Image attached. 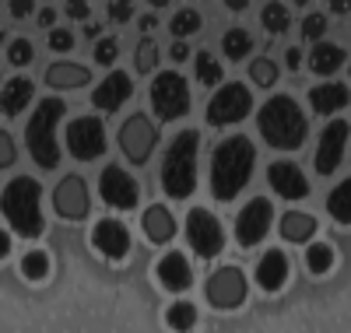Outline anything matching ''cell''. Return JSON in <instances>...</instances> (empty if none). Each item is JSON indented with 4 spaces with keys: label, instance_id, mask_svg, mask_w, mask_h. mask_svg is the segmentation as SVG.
<instances>
[{
    "label": "cell",
    "instance_id": "obj_17",
    "mask_svg": "<svg viewBox=\"0 0 351 333\" xmlns=\"http://www.w3.org/2000/svg\"><path fill=\"white\" fill-rule=\"evenodd\" d=\"M92 242H95V249L106 253L109 260H123L130 253V232L116 218H102L92 232Z\"/></svg>",
    "mask_w": 351,
    "mask_h": 333
},
{
    "label": "cell",
    "instance_id": "obj_3",
    "mask_svg": "<svg viewBox=\"0 0 351 333\" xmlns=\"http://www.w3.org/2000/svg\"><path fill=\"white\" fill-rule=\"evenodd\" d=\"M197 151H200V134L183 130L176 137L162 158V190L172 200H186L197 186Z\"/></svg>",
    "mask_w": 351,
    "mask_h": 333
},
{
    "label": "cell",
    "instance_id": "obj_21",
    "mask_svg": "<svg viewBox=\"0 0 351 333\" xmlns=\"http://www.w3.org/2000/svg\"><path fill=\"white\" fill-rule=\"evenodd\" d=\"M141 228H144V235H148V242H158V246H165V242L176 235V218L169 214V207L155 204V207H148V210L141 214Z\"/></svg>",
    "mask_w": 351,
    "mask_h": 333
},
{
    "label": "cell",
    "instance_id": "obj_7",
    "mask_svg": "<svg viewBox=\"0 0 351 333\" xmlns=\"http://www.w3.org/2000/svg\"><path fill=\"white\" fill-rule=\"evenodd\" d=\"M253 112V95L250 88L232 81V84H221L218 95L208 102V123L211 127H228V123H239Z\"/></svg>",
    "mask_w": 351,
    "mask_h": 333
},
{
    "label": "cell",
    "instance_id": "obj_34",
    "mask_svg": "<svg viewBox=\"0 0 351 333\" xmlns=\"http://www.w3.org/2000/svg\"><path fill=\"white\" fill-rule=\"evenodd\" d=\"M21 274H25L28 281H46V274H49V256H46V253H28V256L21 260Z\"/></svg>",
    "mask_w": 351,
    "mask_h": 333
},
{
    "label": "cell",
    "instance_id": "obj_46",
    "mask_svg": "<svg viewBox=\"0 0 351 333\" xmlns=\"http://www.w3.org/2000/svg\"><path fill=\"white\" fill-rule=\"evenodd\" d=\"M330 11H334V14H348V11H351V0H334Z\"/></svg>",
    "mask_w": 351,
    "mask_h": 333
},
{
    "label": "cell",
    "instance_id": "obj_27",
    "mask_svg": "<svg viewBox=\"0 0 351 333\" xmlns=\"http://www.w3.org/2000/svg\"><path fill=\"white\" fill-rule=\"evenodd\" d=\"M327 210L330 218L341 221V225H351V179H344V183H337L327 197Z\"/></svg>",
    "mask_w": 351,
    "mask_h": 333
},
{
    "label": "cell",
    "instance_id": "obj_32",
    "mask_svg": "<svg viewBox=\"0 0 351 333\" xmlns=\"http://www.w3.org/2000/svg\"><path fill=\"white\" fill-rule=\"evenodd\" d=\"M197 81H200V84H221V64H218L208 49L197 53Z\"/></svg>",
    "mask_w": 351,
    "mask_h": 333
},
{
    "label": "cell",
    "instance_id": "obj_19",
    "mask_svg": "<svg viewBox=\"0 0 351 333\" xmlns=\"http://www.w3.org/2000/svg\"><path fill=\"white\" fill-rule=\"evenodd\" d=\"M288 274H291V267H288V256H285L281 249H271L267 256L256 263V284H260L263 291H271V295L285 288Z\"/></svg>",
    "mask_w": 351,
    "mask_h": 333
},
{
    "label": "cell",
    "instance_id": "obj_16",
    "mask_svg": "<svg viewBox=\"0 0 351 333\" xmlns=\"http://www.w3.org/2000/svg\"><path fill=\"white\" fill-rule=\"evenodd\" d=\"M344 144H348V123H344V119H334V123H327V130L319 134V144H316V172H319V175H330V172L341 165Z\"/></svg>",
    "mask_w": 351,
    "mask_h": 333
},
{
    "label": "cell",
    "instance_id": "obj_40",
    "mask_svg": "<svg viewBox=\"0 0 351 333\" xmlns=\"http://www.w3.org/2000/svg\"><path fill=\"white\" fill-rule=\"evenodd\" d=\"M74 46V36L67 32V28H53L49 32V49H56V53H67Z\"/></svg>",
    "mask_w": 351,
    "mask_h": 333
},
{
    "label": "cell",
    "instance_id": "obj_10",
    "mask_svg": "<svg viewBox=\"0 0 351 333\" xmlns=\"http://www.w3.org/2000/svg\"><path fill=\"white\" fill-rule=\"evenodd\" d=\"M67 151L77 162L102 158V151H106V127H102V119H95V116L74 119V123L67 127Z\"/></svg>",
    "mask_w": 351,
    "mask_h": 333
},
{
    "label": "cell",
    "instance_id": "obj_36",
    "mask_svg": "<svg viewBox=\"0 0 351 333\" xmlns=\"http://www.w3.org/2000/svg\"><path fill=\"white\" fill-rule=\"evenodd\" d=\"M250 81L260 84V88H271L278 81V67L271 64V60H253L250 64Z\"/></svg>",
    "mask_w": 351,
    "mask_h": 333
},
{
    "label": "cell",
    "instance_id": "obj_22",
    "mask_svg": "<svg viewBox=\"0 0 351 333\" xmlns=\"http://www.w3.org/2000/svg\"><path fill=\"white\" fill-rule=\"evenodd\" d=\"M46 84L49 88H64V92H74V88L92 84V71L81 64H53L46 71Z\"/></svg>",
    "mask_w": 351,
    "mask_h": 333
},
{
    "label": "cell",
    "instance_id": "obj_18",
    "mask_svg": "<svg viewBox=\"0 0 351 333\" xmlns=\"http://www.w3.org/2000/svg\"><path fill=\"white\" fill-rule=\"evenodd\" d=\"M130 92H134V81H130V74H123V71H112L95 92H92V106L95 109H106V112H112V109H120L127 99H130Z\"/></svg>",
    "mask_w": 351,
    "mask_h": 333
},
{
    "label": "cell",
    "instance_id": "obj_38",
    "mask_svg": "<svg viewBox=\"0 0 351 333\" xmlns=\"http://www.w3.org/2000/svg\"><path fill=\"white\" fill-rule=\"evenodd\" d=\"M327 32V18L324 14H306V21H302V36L309 39V42H319V36Z\"/></svg>",
    "mask_w": 351,
    "mask_h": 333
},
{
    "label": "cell",
    "instance_id": "obj_1",
    "mask_svg": "<svg viewBox=\"0 0 351 333\" xmlns=\"http://www.w3.org/2000/svg\"><path fill=\"white\" fill-rule=\"evenodd\" d=\"M253 162H256V147L250 137H228L215 147L211 155V193L215 200L228 204L253 175Z\"/></svg>",
    "mask_w": 351,
    "mask_h": 333
},
{
    "label": "cell",
    "instance_id": "obj_28",
    "mask_svg": "<svg viewBox=\"0 0 351 333\" xmlns=\"http://www.w3.org/2000/svg\"><path fill=\"white\" fill-rule=\"evenodd\" d=\"M221 49H225L228 60H243L253 49V36L243 32V28H232V32H225V39H221Z\"/></svg>",
    "mask_w": 351,
    "mask_h": 333
},
{
    "label": "cell",
    "instance_id": "obj_45",
    "mask_svg": "<svg viewBox=\"0 0 351 333\" xmlns=\"http://www.w3.org/2000/svg\"><path fill=\"white\" fill-rule=\"evenodd\" d=\"M8 253H11V238H8V232H4V228H0V260H4Z\"/></svg>",
    "mask_w": 351,
    "mask_h": 333
},
{
    "label": "cell",
    "instance_id": "obj_11",
    "mask_svg": "<svg viewBox=\"0 0 351 333\" xmlns=\"http://www.w3.org/2000/svg\"><path fill=\"white\" fill-rule=\"evenodd\" d=\"M246 298V278L239 267H221L208 281V301L215 309H236Z\"/></svg>",
    "mask_w": 351,
    "mask_h": 333
},
{
    "label": "cell",
    "instance_id": "obj_13",
    "mask_svg": "<svg viewBox=\"0 0 351 333\" xmlns=\"http://www.w3.org/2000/svg\"><path fill=\"white\" fill-rule=\"evenodd\" d=\"M271 221H274L271 200H250L239 210V218H236V238H239V246H256V242L271 232Z\"/></svg>",
    "mask_w": 351,
    "mask_h": 333
},
{
    "label": "cell",
    "instance_id": "obj_31",
    "mask_svg": "<svg viewBox=\"0 0 351 333\" xmlns=\"http://www.w3.org/2000/svg\"><path fill=\"white\" fill-rule=\"evenodd\" d=\"M260 18H263V28H267L271 36L288 32V21H291V14H288V8H285V4H267Z\"/></svg>",
    "mask_w": 351,
    "mask_h": 333
},
{
    "label": "cell",
    "instance_id": "obj_6",
    "mask_svg": "<svg viewBox=\"0 0 351 333\" xmlns=\"http://www.w3.org/2000/svg\"><path fill=\"white\" fill-rule=\"evenodd\" d=\"M152 109L162 123H172V119H180L190 112V88L186 81L176 74V71H165L155 77L152 84Z\"/></svg>",
    "mask_w": 351,
    "mask_h": 333
},
{
    "label": "cell",
    "instance_id": "obj_42",
    "mask_svg": "<svg viewBox=\"0 0 351 333\" xmlns=\"http://www.w3.org/2000/svg\"><path fill=\"white\" fill-rule=\"evenodd\" d=\"M130 14H134L130 4H109V18H112V21H127Z\"/></svg>",
    "mask_w": 351,
    "mask_h": 333
},
{
    "label": "cell",
    "instance_id": "obj_50",
    "mask_svg": "<svg viewBox=\"0 0 351 333\" xmlns=\"http://www.w3.org/2000/svg\"><path fill=\"white\" fill-rule=\"evenodd\" d=\"M155 21H158L155 14H144V18H141V28H144V32H148V28H155Z\"/></svg>",
    "mask_w": 351,
    "mask_h": 333
},
{
    "label": "cell",
    "instance_id": "obj_14",
    "mask_svg": "<svg viewBox=\"0 0 351 333\" xmlns=\"http://www.w3.org/2000/svg\"><path fill=\"white\" fill-rule=\"evenodd\" d=\"M53 207L56 214L67 218V221H81L88 218V186L81 175H64L53 190Z\"/></svg>",
    "mask_w": 351,
    "mask_h": 333
},
{
    "label": "cell",
    "instance_id": "obj_35",
    "mask_svg": "<svg viewBox=\"0 0 351 333\" xmlns=\"http://www.w3.org/2000/svg\"><path fill=\"white\" fill-rule=\"evenodd\" d=\"M134 64H137V71H141V74L155 71V67H158V42H155V39H144V42L137 46Z\"/></svg>",
    "mask_w": 351,
    "mask_h": 333
},
{
    "label": "cell",
    "instance_id": "obj_12",
    "mask_svg": "<svg viewBox=\"0 0 351 333\" xmlns=\"http://www.w3.org/2000/svg\"><path fill=\"white\" fill-rule=\"evenodd\" d=\"M99 193H102V200H106L109 207H116V210H134V207H137V197H141V190H137V183H134V175H127L120 165L102 169Z\"/></svg>",
    "mask_w": 351,
    "mask_h": 333
},
{
    "label": "cell",
    "instance_id": "obj_47",
    "mask_svg": "<svg viewBox=\"0 0 351 333\" xmlns=\"http://www.w3.org/2000/svg\"><path fill=\"white\" fill-rule=\"evenodd\" d=\"M53 21H56V11L53 8H43L39 11V25H53Z\"/></svg>",
    "mask_w": 351,
    "mask_h": 333
},
{
    "label": "cell",
    "instance_id": "obj_52",
    "mask_svg": "<svg viewBox=\"0 0 351 333\" xmlns=\"http://www.w3.org/2000/svg\"><path fill=\"white\" fill-rule=\"evenodd\" d=\"M0 42H4V32H0Z\"/></svg>",
    "mask_w": 351,
    "mask_h": 333
},
{
    "label": "cell",
    "instance_id": "obj_26",
    "mask_svg": "<svg viewBox=\"0 0 351 333\" xmlns=\"http://www.w3.org/2000/svg\"><path fill=\"white\" fill-rule=\"evenodd\" d=\"M281 235L288 242H309L316 235V218L302 214V210H288V214L281 218Z\"/></svg>",
    "mask_w": 351,
    "mask_h": 333
},
{
    "label": "cell",
    "instance_id": "obj_39",
    "mask_svg": "<svg viewBox=\"0 0 351 333\" xmlns=\"http://www.w3.org/2000/svg\"><path fill=\"white\" fill-rule=\"evenodd\" d=\"M116 53H120V42H116V39H102V42L95 46V64L112 67V64H116Z\"/></svg>",
    "mask_w": 351,
    "mask_h": 333
},
{
    "label": "cell",
    "instance_id": "obj_29",
    "mask_svg": "<svg viewBox=\"0 0 351 333\" xmlns=\"http://www.w3.org/2000/svg\"><path fill=\"white\" fill-rule=\"evenodd\" d=\"M165 323L172 330H193L197 326V306L193 301H176V306L165 312Z\"/></svg>",
    "mask_w": 351,
    "mask_h": 333
},
{
    "label": "cell",
    "instance_id": "obj_4",
    "mask_svg": "<svg viewBox=\"0 0 351 333\" xmlns=\"http://www.w3.org/2000/svg\"><path fill=\"white\" fill-rule=\"evenodd\" d=\"M39 197H43L39 183H36V179H28V175L11 179V183L4 186V197H0V210H4L8 225H11L18 235H25V238L43 235V225H46V221H43Z\"/></svg>",
    "mask_w": 351,
    "mask_h": 333
},
{
    "label": "cell",
    "instance_id": "obj_43",
    "mask_svg": "<svg viewBox=\"0 0 351 333\" xmlns=\"http://www.w3.org/2000/svg\"><path fill=\"white\" fill-rule=\"evenodd\" d=\"M172 60H176V64H183V60H190V46L176 39V42H172Z\"/></svg>",
    "mask_w": 351,
    "mask_h": 333
},
{
    "label": "cell",
    "instance_id": "obj_20",
    "mask_svg": "<svg viewBox=\"0 0 351 333\" xmlns=\"http://www.w3.org/2000/svg\"><path fill=\"white\" fill-rule=\"evenodd\" d=\"M158 281L165 291H186L193 284V270L183 253H169L158 260Z\"/></svg>",
    "mask_w": 351,
    "mask_h": 333
},
{
    "label": "cell",
    "instance_id": "obj_2",
    "mask_svg": "<svg viewBox=\"0 0 351 333\" xmlns=\"http://www.w3.org/2000/svg\"><path fill=\"white\" fill-rule=\"evenodd\" d=\"M256 123H260L263 140L278 151H299L306 144V116H302L299 102L288 99V95H274L260 109Z\"/></svg>",
    "mask_w": 351,
    "mask_h": 333
},
{
    "label": "cell",
    "instance_id": "obj_44",
    "mask_svg": "<svg viewBox=\"0 0 351 333\" xmlns=\"http://www.w3.org/2000/svg\"><path fill=\"white\" fill-rule=\"evenodd\" d=\"M88 14H92V11H88V4H67V18H74V21H84Z\"/></svg>",
    "mask_w": 351,
    "mask_h": 333
},
{
    "label": "cell",
    "instance_id": "obj_49",
    "mask_svg": "<svg viewBox=\"0 0 351 333\" xmlns=\"http://www.w3.org/2000/svg\"><path fill=\"white\" fill-rule=\"evenodd\" d=\"M285 56H288V71H295V67H299V56H302V53H299V49H288Z\"/></svg>",
    "mask_w": 351,
    "mask_h": 333
},
{
    "label": "cell",
    "instance_id": "obj_25",
    "mask_svg": "<svg viewBox=\"0 0 351 333\" xmlns=\"http://www.w3.org/2000/svg\"><path fill=\"white\" fill-rule=\"evenodd\" d=\"M344 56L348 53L334 42H316L313 53H309V67H313V74H334L344 64Z\"/></svg>",
    "mask_w": 351,
    "mask_h": 333
},
{
    "label": "cell",
    "instance_id": "obj_24",
    "mask_svg": "<svg viewBox=\"0 0 351 333\" xmlns=\"http://www.w3.org/2000/svg\"><path fill=\"white\" fill-rule=\"evenodd\" d=\"M344 102H348V84H316V88H309V106L316 112H324V116L337 112Z\"/></svg>",
    "mask_w": 351,
    "mask_h": 333
},
{
    "label": "cell",
    "instance_id": "obj_8",
    "mask_svg": "<svg viewBox=\"0 0 351 333\" xmlns=\"http://www.w3.org/2000/svg\"><path fill=\"white\" fill-rule=\"evenodd\" d=\"M186 242H190V249H193L200 260L218 256V253H221V246H225L221 221L211 214V210L193 207L190 214H186Z\"/></svg>",
    "mask_w": 351,
    "mask_h": 333
},
{
    "label": "cell",
    "instance_id": "obj_37",
    "mask_svg": "<svg viewBox=\"0 0 351 333\" xmlns=\"http://www.w3.org/2000/svg\"><path fill=\"white\" fill-rule=\"evenodd\" d=\"M8 60H11L14 67L32 64V42H28V39H14V42L8 46Z\"/></svg>",
    "mask_w": 351,
    "mask_h": 333
},
{
    "label": "cell",
    "instance_id": "obj_15",
    "mask_svg": "<svg viewBox=\"0 0 351 333\" xmlns=\"http://www.w3.org/2000/svg\"><path fill=\"white\" fill-rule=\"evenodd\" d=\"M267 183L285 200H306L309 197V183H306V175L295 162H285V158L271 162L267 165Z\"/></svg>",
    "mask_w": 351,
    "mask_h": 333
},
{
    "label": "cell",
    "instance_id": "obj_48",
    "mask_svg": "<svg viewBox=\"0 0 351 333\" xmlns=\"http://www.w3.org/2000/svg\"><path fill=\"white\" fill-rule=\"evenodd\" d=\"M28 11H32V4H25V0H18V4L11 8V14H14V18H25Z\"/></svg>",
    "mask_w": 351,
    "mask_h": 333
},
{
    "label": "cell",
    "instance_id": "obj_33",
    "mask_svg": "<svg viewBox=\"0 0 351 333\" xmlns=\"http://www.w3.org/2000/svg\"><path fill=\"white\" fill-rule=\"evenodd\" d=\"M193 32H200V14H197L193 8L176 11V18H172V36L183 42V39H186V36H193Z\"/></svg>",
    "mask_w": 351,
    "mask_h": 333
},
{
    "label": "cell",
    "instance_id": "obj_51",
    "mask_svg": "<svg viewBox=\"0 0 351 333\" xmlns=\"http://www.w3.org/2000/svg\"><path fill=\"white\" fill-rule=\"evenodd\" d=\"M84 36H88V39H95V36H99V25H95V21H88V25H84Z\"/></svg>",
    "mask_w": 351,
    "mask_h": 333
},
{
    "label": "cell",
    "instance_id": "obj_5",
    "mask_svg": "<svg viewBox=\"0 0 351 333\" xmlns=\"http://www.w3.org/2000/svg\"><path fill=\"white\" fill-rule=\"evenodd\" d=\"M67 112V106L60 99H43L32 112L25 127V140H28V155L36 158L39 169H56L60 165V147H56V123H60V116Z\"/></svg>",
    "mask_w": 351,
    "mask_h": 333
},
{
    "label": "cell",
    "instance_id": "obj_30",
    "mask_svg": "<svg viewBox=\"0 0 351 333\" xmlns=\"http://www.w3.org/2000/svg\"><path fill=\"white\" fill-rule=\"evenodd\" d=\"M306 267H309V274H327V270L334 267V249L327 246V242L309 246L306 249Z\"/></svg>",
    "mask_w": 351,
    "mask_h": 333
},
{
    "label": "cell",
    "instance_id": "obj_41",
    "mask_svg": "<svg viewBox=\"0 0 351 333\" xmlns=\"http://www.w3.org/2000/svg\"><path fill=\"white\" fill-rule=\"evenodd\" d=\"M14 140H11V134L8 130H0V169H8L11 162H14Z\"/></svg>",
    "mask_w": 351,
    "mask_h": 333
},
{
    "label": "cell",
    "instance_id": "obj_9",
    "mask_svg": "<svg viewBox=\"0 0 351 333\" xmlns=\"http://www.w3.org/2000/svg\"><path fill=\"white\" fill-rule=\"evenodd\" d=\"M155 140H158V130H155V123L144 112H134L120 127V147H123L127 162H134V165H144L152 158Z\"/></svg>",
    "mask_w": 351,
    "mask_h": 333
},
{
    "label": "cell",
    "instance_id": "obj_23",
    "mask_svg": "<svg viewBox=\"0 0 351 333\" xmlns=\"http://www.w3.org/2000/svg\"><path fill=\"white\" fill-rule=\"evenodd\" d=\"M32 81L28 77H11L8 84H4V92H0V112L4 116H18L28 102H32Z\"/></svg>",
    "mask_w": 351,
    "mask_h": 333
}]
</instances>
